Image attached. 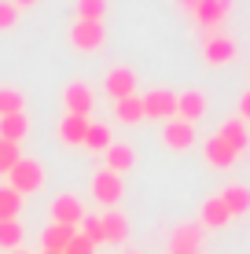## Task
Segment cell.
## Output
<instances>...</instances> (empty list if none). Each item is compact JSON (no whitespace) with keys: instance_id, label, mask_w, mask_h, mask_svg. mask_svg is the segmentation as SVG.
I'll return each mask as SVG.
<instances>
[{"instance_id":"6da1fadb","label":"cell","mask_w":250,"mask_h":254,"mask_svg":"<svg viewBox=\"0 0 250 254\" xmlns=\"http://www.w3.org/2000/svg\"><path fill=\"white\" fill-rule=\"evenodd\" d=\"M7 188H15L19 195H33V191L45 188V166L37 159H19L15 170L7 173Z\"/></svg>"},{"instance_id":"7a4b0ae2","label":"cell","mask_w":250,"mask_h":254,"mask_svg":"<svg viewBox=\"0 0 250 254\" xmlns=\"http://www.w3.org/2000/svg\"><path fill=\"white\" fill-rule=\"evenodd\" d=\"M103 45H107V30H103V22L74 19V26H70V48L74 52H100Z\"/></svg>"},{"instance_id":"3957f363","label":"cell","mask_w":250,"mask_h":254,"mask_svg":"<svg viewBox=\"0 0 250 254\" xmlns=\"http://www.w3.org/2000/svg\"><path fill=\"white\" fill-rule=\"evenodd\" d=\"M236 52L239 48L228 33H206L202 37V63H210V66H228L236 59Z\"/></svg>"},{"instance_id":"277c9868","label":"cell","mask_w":250,"mask_h":254,"mask_svg":"<svg viewBox=\"0 0 250 254\" xmlns=\"http://www.w3.org/2000/svg\"><path fill=\"white\" fill-rule=\"evenodd\" d=\"M122 195H125V185H122V177H118V173H110V170L92 173V199H96V203L118 206V203H122Z\"/></svg>"},{"instance_id":"5b68a950","label":"cell","mask_w":250,"mask_h":254,"mask_svg":"<svg viewBox=\"0 0 250 254\" xmlns=\"http://www.w3.org/2000/svg\"><path fill=\"white\" fill-rule=\"evenodd\" d=\"M140 103H144V118H158V122L177 118V92L169 89H151L148 96H140Z\"/></svg>"},{"instance_id":"8992f818","label":"cell","mask_w":250,"mask_h":254,"mask_svg":"<svg viewBox=\"0 0 250 254\" xmlns=\"http://www.w3.org/2000/svg\"><path fill=\"white\" fill-rule=\"evenodd\" d=\"M63 107L66 115H81V118H92V107H96V96L85 81H70L63 89Z\"/></svg>"},{"instance_id":"52a82bcc","label":"cell","mask_w":250,"mask_h":254,"mask_svg":"<svg viewBox=\"0 0 250 254\" xmlns=\"http://www.w3.org/2000/svg\"><path fill=\"white\" fill-rule=\"evenodd\" d=\"M103 89H107V96H110L114 103H118V100H129V96H136V74H133V66H110Z\"/></svg>"},{"instance_id":"ba28073f","label":"cell","mask_w":250,"mask_h":254,"mask_svg":"<svg viewBox=\"0 0 250 254\" xmlns=\"http://www.w3.org/2000/svg\"><path fill=\"white\" fill-rule=\"evenodd\" d=\"M228 11H232V0H199V7L192 15L206 33H217V26L228 19Z\"/></svg>"},{"instance_id":"9c48e42d","label":"cell","mask_w":250,"mask_h":254,"mask_svg":"<svg viewBox=\"0 0 250 254\" xmlns=\"http://www.w3.org/2000/svg\"><path fill=\"white\" fill-rule=\"evenodd\" d=\"M162 144H166L169 151H188V147L195 144V126L192 122H180V118H169L166 126H162Z\"/></svg>"},{"instance_id":"30bf717a","label":"cell","mask_w":250,"mask_h":254,"mask_svg":"<svg viewBox=\"0 0 250 254\" xmlns=\"http://www.w3.org/2000/svg\"><path fill=\"white\" fill-rule=\"evenodd\" d=\"M85 217V206L77 195H55L51 199V225H70V229H77Z\"/></svg>"},{"instance_id":"8fae6325","label":"cell","mask_w":250,"mask_h":254,"mask_svg":"<svg viewBox=\"0 0 250 254\" xmlns=\"http://www.w3.org/2000/svg\"><path fill=\"white\" fill-rule=\"evenodd\" d=\"M202 247V225H177L169 232V254H199Z\"/></svg>"},{"instance_id":"7c38bea8","label":"cell","mask_w":250,"mask_h":254,"mask_svg":"<svg viewBox=\"0 0 250 254\" xmlns=\"http://www.w3.org/2000/svg\"><path fill=\"white\" fill-rule=\"evenodd\" d=\"M133 166H136V151H133V144H118V140H114V144L103 151V170L118 173V177H125Z\"/></svg>"},{"instance_id":"4fadbf2b","label":"cell","mask_w":250,"mask_h":254,"mask_svg":"<svg viewBox=\"0 0 250 254\" xmlns=\"http://www.w3.org/2000/svg\"><path fill=\"white\" fill-rule=\"evenodd\" d=\"M206 115V96L199 89H184V92H177V118L180 122H199Z\"/></svg>"},{"instance_id":"5bb4252c","label":"cell","mask_w":250,"mask_h":254,"mask_svg":"<svg viewBox=\"0 0 250 254\" xmlns=\"http://www.w3.org/2000/svg\"><path fill=\"white\" fill-rule=\"evenodd\" d=\"M202 159H206V166H213V170H232L239 155L232 151V147H228L221 136H210V140L202 144Z\"/></svg>"},{"instance_id":"9a60e30c","label":"cell","mask_w":250,"mask_h":254,"mask_svg":"<svg viewBox=\"0 0 250 254\" xmlns=\"http://www.w3.org/2000/svg\"><path fill=\"white\" fill-rule=\"evenodd\" d=\"M217 136L225 140V144H228L236 155H247V147H250V129H247L243 118H228L225 126L217 129Z\"/></svg>"},{"instance_id":"2e32d148","label":"cell","mask_w":250,"mask_h":254,"mask_svg":"<svg viewBox=\"0 0 250 254\" xmlns=\"http://www.w3.org/2000/svg\"><path fill=\"white\" fill-rule=\"evenodd\" d=\"M89 122H92V118L63 115V122H59V129H55V136L63 140V144H70V147H81V144H85V133H89Z\"/></svg>"},{"instance_id":"e0dca14e","label":"cell","mask_w":250,"mask_h":254,"mask_svg":"<svg viewBox=\"0 0 250 254\" xmlns=\"http://www.w3.org/2000/svg\"><path fill=\"white\" fill-rule=\"evenodd\" d=\"M228 221H232V214H228V206L221 203V195H210L199 210V225L202 229H225Z\"/></svg>"},{"instance_id":"ac0fdd59","label":"cell","mask_w":250,"mask_h":254,"mask_svg":"<svg viewBox=\"0 0 250 254\" xmlns=\"http://www.w3.org/2000/svg\"><path fill=\"white\" fill-rule=\"evenodd\" d=\"M103 221V243H125L129 240V217L118 214V210H107V214H100Z\"/></svg>"},{"instance_id":"d6986e66","label":"cell","mask_w":250,"mask_h":254,"mask_svg":"<svg viewBox=\"0 0 250 254\" xmlns=\"http://www.w3.org/2000/svg\"><path fill=\"white\" fill-rule=\"evenodd\" d=\"M221 203L228 206L232 217H247L250 214V188L247 185H228L225 191H221Z\"/></svg>"},{"instance_id":"ffe728a7","label":"cell","mask_w":250,"mask_h":254,"mask_svg":"<svg viewBox=\"0 0 250 254\" xmlns=\"http://www.w3.org/2000/svg\"><path fill=\"white\" fill-rule=\"evenodd\" d=\"M26 133H30V118L22 115H4L0 118V140H7V144H22Z\"/></svg>"},{"instance_id":"44dd1931","label":"cell","mask_w":250,"mask_h":254,"mask_svg":"<svg viewBox=\"0 0 250 254\" xmlns=\"http://www.w3.org/2000/svg\"><path fill=\"white\" fill-rule=\"evenodd\" d=\"M114 118L122 122V126H140V122H144V103H140V96L118 100V103H114Z\"/></svg>"},{"instance_id":"7402d4cb","label":"cell","mask_w":250,"mask_h":254,"mask_svg":"<svg viewBox=\"0 0 250 254\" xmlns=\"http://www.w3.org/2000/svg\"><path fill=\"white\" fill-rule=\"evenodd\" d=\"M77 236V229L70 225H48L45 236H41V243H45V251H66V243H70Z\"/></svg>"},{"instance_id":"603a6c76","label":"cell","mask_w":250,"mask_h":254,"mask_svg":"<svg viewBox=\"0 0 250 254\" xmlns=\"http://www.w3.org/2000/svg\"><path fill=\"white\" fill-rule=\"evenodd\" d=\"M114 144V136H110V126H103V122H89V133H85V144L89 151H107V147Z\"/></svg>"},{"instance_id":"cb8c5ba5","label":"cell","mask_w":250,"mask_h":254,"mask_svg":"<svg viewBox=\"0 0 250 254\" xmlns=\"http://www.w3.org/2000/svg\"><path fill=\"white\" fill-rule=\"evenodd\" d=\"M19 210H22V195L15 188L0 185V221H19Z\"/></svg>"},{"instance_id":"d4e9b609","label":"cell","mask_w":250,"mask_h":254,"mask_svg":"<svg viewBox=\"0 0 250 254\" xmlns=\"http://www.w3.org/2000/svg\"><path fill=\"white\" fill-rule=\"evenodd\" d=\"M77 19L81 22H103L107 19V7H110V0H77Z\"/></svg>"},{"instance_id":"484cf974","label":"cell","mask_w":250,"mask_h":254,"mask_svg":"<svg viewBox=\"0 0 250 254\" xmlns=\"http://www.w3.org/2000/svg\"><path fill=\"white\" fill-rule=\"evenodd\" d=\"M26 107V96L19 89H0V118L4 115H22Z\"/></svg>"},{"instance_id":"4316f807","label":"cell","mask_w":250,"mask_h":254,"mask_svg":"<svg viewBox=\"0 0 250 254\" xmlns=\"http://www.w3.org/2000/svg\"><path fill=\"white\" fill-rule=\"evenodd\" d=\"M19 243H22V225L0 221V251H19Z\"/></svg>"},{"instance_id":"83f0119b","label":"cell","mask_w":250,"mask_h":254,"mask_svg":"<svg viewBox=\"0 0 250 254\" xmlns=\"http://www.w3.org/2000/svg\"><path fill=\"white\" fill-rule=\"evenodd\" d=\"M19 144H7V140H0V177H7V173L15 170V162H19Z\"/></svg>"},{"instance_id":"f1b7e54d","label":"cell","mask_w":250,"mask_h":254,"mask_svg":"<svg viewBox=\"0 0 250 254\" xmlns=\"http://www.w3.org/2000/svg\"><path fill=\"white\" fill-rule=\"evenodd\" d=\"M81 236L92 243V247H100V243H103V221H100V217H89V214H85V217H81Z\"/></svg>"},{"instance_id":"f546056e","label":"cell","mask_w":250,"mask_h":254,"mask_svg":"<svg viewBox=\"0 0 250 254\" xmlns=\"http://www.w3.org/2000/svg\"><path fill=\"white\" fill-rule=\"evenodd\" d=\"M15 26H19V7H15L11 0H0V33L15 30Z\"/></svg>"},{"instance_id":"4dcf8cb0","label":"cell","mask_w":250,"mask_h":254,"mask_svg":"<svg viewBox=\"0 0 250 254\" xmlns=\"http://www.w3.org/2000/svg\"><path fill=\"white\" fill-rule=\"evenodd\" d=\"M63 254H96V247H92V243H89V240H85V236H81V232H77V236H74V240H70V243H66V251H63Z\"/></svg>"},{"instance_id":"1f68e13d","label":"cell","mask_w":250,"mask_h":254,"mask_svg":"<svg viewBox=\"0 0 250 254\" xmlns=\"http://www.w3.org/2000/svg\"><path fill=\"white\" fill-rule=\"evenodd\" d=\"M236 118H243V122H250V89L239 96V115Z\"/></svg>"},{"instance_id":"d6a6232c","label":"cell","mask_w":250,"mask_h":254,"mask_svg":"<svg viewBox=\"0 0 250 254\" xmlns=\"http://www.w3.org/2000/svg\"><path fill=\"white\" fill-rule=\"evenodd\" d=\"M11 4L19 7V11H22V7H33V4H41V0H11Z\"/></svg>"},{"instance_id":"836d02e7","label":"cell","mask_w":250,"mask_h":254,"mask_svg":"<svg viewBox=\"0 0 250 254\" xmlns=\"http://www.w3.org/2000/svg\"><path fill=\"white\" fill-rule=\"evenodd\" d=\"M180 7H184V11H195V7H199V0H180Z\"/></svg>"},{"instance_id":"e575fe53","label":"cell","mask_w":250,"mask_h":254,"mask_svg":"<svg viewBox=\"0 0 250 254\" xmlns=\"http://www.w3.org/2000/svg\"><path fill=\"white\" fill-rule=\"evenodd\" d=\"M41 254H63V251H41Z\"/></svg>"},{"instance_id":"d590c367","label":"cell","mask_w":250,"mask_h":254,"mask_svg":"<svg viewBox=\"0 0 250 254\" xmlns=\"http://www.w3.org/2000/svg\"><path fill=\"white\" fill-rule=\"evenodd\" d=\"M11 254H30V251H22V247H19V251H11Z\"/></svg>"},{"instance_id":"8d00e7d4","label":"cell","mask_w":250,"mask_h":254,"mask_svg":"<svg viewBox=\"0 0 250 254\" xmlns=\"http://www.w3.org/2000/svg\"><path fill=\"white\" fill-rule=\"evenodd\" d=\"M122 254H144V251H122Z\"/></svg>"}]
</instances>
